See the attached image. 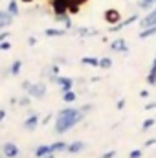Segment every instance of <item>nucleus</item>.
I'll return each instance as SVG.
<instances>
[{
	"label": "nucleus",
	"instance_id": "obj_1",
	"mask_svg": "<svg viewBox=\"0 0 156 158\" xmlns=\"http://www.w3.org/2000/svg\"><path fill=\"white\" fill-rule=\"evenodd\" d=\"M81 119H83L81 110H77V109H63V110H59L57 119H55V131L59 134H63V132L70 131L74 125H77Z\"/></svg>",
	"mask_w": 156,
	"mask_h": 158
},
{
	"label": "nucleus",
	"instance_id": "obj_2",
	"mask_svg": "<svg viewBox=\"0 0 156 158\" xmlns=\"http://www.w3.org/2000/svg\"><path fill=\"white\" fill-rule=\"evenodd\" d=\"M140 26L145 30V28H151V26H156V9L149 11L142 20H140Z\"/></svg>",
	"mask_w": 156,
	"mask_h": 158
},
{
	"label": "nucleus",
	"instance_id": "obj_3",
	"mask_svg": "<svg viewBox=\"0 0 156 158\" xmlns=\"http://www.w3.org/2000/svg\"><path fill=\"white\" fill-rule=\"evenodd\" d=\"M105 20L110 26H116L117 22H121V15H119V11H116V9H107L105 11Z\"/></svg>",
	"mask_w": 156,
	"mask_h": 158
},
{
	"label": "nucleus",
	"instance_id": "obj_4",
	"mask_svg": "<svg viewBox=\"0 0 156 158\" xmlns=\"http://www.w3.org/2000/svg\"><path fill=\"white\" fill-rule=\"evenodd\" d=\"M30 96L31 98H42L44 94H46V86L42 85V83H31V86H30Z\"/></svg>",
	"mask_w": 156,
	"mask_h": 158
},
{
	"label": "nucleus",
	"instance_id": "obj_5",
	"mask_svg": "<svg viewBox=\"0 0 156 158\" xmlns=\"http://www.w3.org/2000/svg\"><path fill=\"white\" fill-rule=\"evenodd\" d=\"M53 83H57V85L61 86V90H63V94L74 88V81H72L70 77H55V79H53Z\"/></svg>",
	"mask_w": 156,
	"mask_h": 158
},
{
	"label": "nucleus",
	"instance_id": "obj_6",
	"mask_svg": "<svg viewBox=\"0 0 156 158\" xmlns=\"http://www.w3.org/2000/svg\"><path fill=\"white\" fill-rule=\"evenodd\" d=\"M138 20V15H130L127 20H121V22H117L116 26H112V30L110 31H119V30H123V28H127V26H130L132 22H136Z\"/></svg>",
	"mask_w": 156,
	"mask_h": 158
},
{
	"label": "nucleus",
	"instance_id": "obj_7",
	"mask_svg": "<svg viewBox=\"0 0 156 158\" xmlns=\"http://www.w3.org/2000/svg\"><path fill=\"white\" fill-rule=\"evenodd\" d=\"M4 155L7 158H15L18 155V147H17L15 143H6V145H4Z\"/></svg>",
	"mask_w": 156,
	"mask_h": 158
},
{
	"label": "nucleus",
	"instance_id": "obj_8",
	"mask_svg": "<svg viewBox=\"0 0 156 158\" xmlns=\"http://www.w3.org/2000/svg\"><path fill=\"white\" fill-rule=\"evenodd\" d=\"M13 20V15H9L7 11H0V28H7Z\"/></svg>",
	"mask_w": 156,
	"mask_h": 158
},
{
	"label": "nucleus",
	"instance_id": "obj_9",
	"mask_svg": "<svg viewBox=\"0 0 156 158\" xmlns=\"http://www.w3.org/2000/svg\"><path fill=\"white\" fill-rule=\"evenodd\" d=\"M110 50H114V52H127L125 40H123V39H117V40H114V42L110 44Z\"/></svg>",
	"mask_w": 156,
	"mask_h": 158
},
{
	"label": "nucleus",
	"instance_id": "obj_10",
	"mask_svg": "<svg viewBox=\"0 0 156 158\" xmlns=\"http://www.w3.org/2000/svg\"><path fill=\"white\" fill-rule=\"evenodd\" d=\"M37 125H39V116H37V114L30 116V118L24 121V127H26V129H35Z\"/></svg>",
	"mask_w": 156,
	"mask_h": 158
},
{
	"label": "nucleus",
	"instance_id": "obj_11",
	"mask_svg": "<svg viewBox=\"0 0 156 158\" xmlns=\"http://www.w3.org/2000/svg\"><path fill=\"white\" fill-rule=\"evenodd\" d=\"M147 83H149V85H156V57H154V61H153V66H151V70H149Z\"/></svg>",
	"mask_w": 156,
	"mask_h": 158
},
{
	"label": "nucleus",
	"instance_id": "obj_12",
	"mask_svg": "<svg viewBox=\"0 0 156 158\" xmlns=\"http://www.w3.org/2000/svg\"><path fill=\"white\" fill-rule=\"evenodd\" d=\"M66 143L64 142H55V143H51L50 145V153H59V151H66Z\"/></svg>",
	"mask_w": 156,
	"mask_h": 158
},
{
	"label": "nucleus",
	"instance_id": "obj_13",
	"mask_svg": "<svg viewBox=\"0 0 156 158\" xmlns=\"http://www.w3.org/2000/svg\"><path fill=\"white\" fill-rule=\"evenodd\" d=\"M83 147H84L83 142H74V143H70V145L66 147V153H79Z\"/></svg>",
	"mask_w": 156,
	"mask_h": 158
},
{
	"label": "nucleus",
	"instance_id": "obj_14",
	"mask_svg": "<svg viewBox=\"0 0 156 158\" xmlns=\"http://www.w3.org/2000/svg\"><path fill=\"white\" fill-rule=\"evenodd\" d=\"M7 13H9V15H13V17H17V15H18L17 0H9V4H7Z\"/></svg>",
	"mask_w": 156,
	"mask_h": 158
},
{
	"label": "nucleus",
	"instance_id": "obj_15",
	"mask_svg": "<svg viewBox=\"0 0 156 158\" xmlns=\"http://www.w3.org/2000/svg\"><path fill=\"white\" fill-rule=\"evenodd\" d=\"M46 155H50V145H40V147L35 149V156L37 158H42Z\"/></svg>",
	"mask_w": 156,
	"mask_h": 158
},
{
	"label": "nucleus",
	"instance_id": "obj_16",
	"mask_svg": "<svg viewBox=\"0 0 156 158\" xmlns=\"http://www.w3.org/2000/svg\"><path fill=\"white\" fill-rule=\"evenodd\" d=\"M81 63L83 64H88V66H99V59L97 57H83Z\"/></svg>",
	"mask_w": 156,
	"mask_h": 158
},
{
	"label": "nucleus",
	"instance_id": "obj_17",
	"mask_svg": "<svg viewBox=\"0 0 156 158\" xmlns=\"http://www.w3.org/2000/svg\"><path fill=\"white\" fill-rule=\"evenodd\" d=\"M76 98H77V96H76V92H74V90H68V92H64V94H63V101H64V103H74V101H76Z\"/></svg>",
	"mask_w": 156,
	"mask_h": 158
},
{
	"label": "nucleus",
	"instance_id": "obj_18",
	"mask_svg": "<svg viewBox=\"0 0 156 158\" xmlns=\"http://www.w3.org/2000/svg\"><path fill=\"white\" fill-rule=\"evenodd\" d=\"M20 68H22V61L18 59V61H15V63L11 64V70H9V72H11V76H17V74L20 72Z\"/></svg>",
	"mask_w": 156,
	"mask_h": 158
},
{
	"label": "nucleus",
	"instance_id": "obj_19",
	"mask_svg": "<svg viewBox=\"0 0 156 158\" xmlns=\"http://www.w3.org/2000/svg\"><path fill=\"white\" fill-rule=\"evenodd\" d=\"M99 66L105 68V70L110 68V66H112V59H110V57H101V59H99Z\"/></svg>",
	"mask_w": 156,
	"mask_h": 158
},
{
	"label": "nucleus",
	"instance_id": "obj_20",
	"mask_svg": "<svg viewBox=\"0 0 156 158\" xmlns=\"http://www.w3.org/2000/svg\"><path fill=\"white\" fill-rule=\"evenodd\" d=\"M156 0H140L138 2V6H140V9H149L151 6H154Z\"/></svg>",
	"mask_w": 156,
	"mask_h": 158
},
{
	"label": "nucleus",
	"instance_id": "obj_21",
	"mask_svg": "<svg viewBox=\"0 0 156 158\" xmlns=\"http://www.w3.org/2000/svg\"><path fill=\"white\" fill-rule=\"evenodd\" d=\"M44 33H46L48 37H59V35H64L66 31H64V30H46Z\"/></svg>",
	"mask_w": 156,
	"mask_h": 158
},
{
	"label": "nucleus",
	"instance_id": "obj_22",
	"mask_svg": "<svg viewBox=\"0 0 156 158\" xmlns=\"http://www.w3.org/2000/svg\"><path fill=\"white\" fill-rule=\"evenodd\" d=\"M97 31L96 30H90V28H83V30H79V35H96Z\"/></svg>",
	"mask_w": 156,
	"mask_h": 158
},
{
	"label": "nucleus",
	"instance_id": "obj_23",
	"mask_svg": "<svg viewBox=\"0 0 156 158\" xmlns=\"http://www.w3.org/2000/svg\"><path fill=\"white\" fill-rule=\"evenodd\" d=\"M142 151L140 149H134V151H130V155H129V158H142Z\"/></svg>",
	"mask_w": 156,
	"mask_h": 158
},
{
	"label": "nucleus",
	"instance_id": "obj_24",
	"mask_svg": "<svg viewBox=\"0 0 156 158\" xmlns=\"http://www.w3.org/2000/svg\"><path fill=\"white\" fill-rule=\"evenodd\" d=\"M153 125H154V118L145 119V121H143V131H147V129H149V127H153Z\"/></svg>",
	"mask_w": 156,
	"mask_h": 158
},
{
	"label": "nucleus",
	"instance_id": "obj_25",
	"mask_svg": "<svg viewBox=\"0 0 156 158\" xmlns=\"http://www.w3.org/2000/svg\"><path fill=\"white\" fill-rule=\"evenodd\" d=\"M9 48H11V44H9L7 40H2V42H0V50H9Z\"/></svg>",
	"mask_w": 156,
	"mask_h": 158
},
{
	"label": "nucleus",
	"instance_id": "obj_26",
	"mask_svg": "<svg viewBox=\"0 0 156 158\" xmlns=\"http://www.w3.org/2000/svg\"><path fill=\"white\" fill-rule=\"evenodd\" d=\"M114 155H116V151H107V153H105V155H103L101 158H112Z\"/></svg>",
	"mask_w": 156,
	"mask_h": 158
},
{
	"label": "nucleus",
	"instance_id": "obj_27",
	"mask_svg": "<svg viewBox=\"0 0 156 158\" xmlns=\"http://www.w3.org/2000/svg\"><path fill=\"white\" fill-rule=\"evenodd\" d=\"M20 105H22V107H28V105H30V98H24V99H20Z\"/></svg>",
	"mask_w": 156,
	"mask_h": 158
},
{
	"label": "nucleus",
	"instance_id": "obj_28",
	"mask_svg": "<svg viewBox=\"0 0 156 158\" xmlns=\"http://www.w3.org/2000/svg\"><path fill=\"white\" fill-rule=\"evenodd\" d=\"M7 37H9V31H2V33H0V42L4 39H7Z\"/></svg>",
	"mask_w": 156,
	"mask_h": 158
},
{
	"label": "nucleus",
	"instance_id": "obj_29",
	"mask_svg": "<svg viewBox=\"0 0 156 158\" xmlns=\"http://www.w3.org/2000/svg\"><path fill=\"white\" fill-rule=\"evenodd\" d=\"M30 86H31L30 81H24V83H22V88H24V90H30Z\"/></svg>",
	"mask_w": 156,
	"mask_h": 158
},
{
	"label": "nucleus",
	"instance_id": "obj_30",
	"mask_svg": "<svg viewBox=\"0 0 156 158\" xmlns=\"http://www.w3.org/2000/svg\"><path fill=\"white\" fill-rule=\"evenodd\" d=\"M145 109H147V110H151V109H156V103H149Z\"/></svg>",
	"mask_w": 156,
	"mask_h": 158
},
{
	"label": "nucleus",
	"instance_id": "obj_31",
	"mask_svg": "<svg viewBox=\"0 0 156 158\" xmlns=\"http://www.w3.org/2000/svg\"><path fill=\"white\" fill-rule=\"evenodd\" d=\"M6 118V110H0V121Z\"/></svg>",
	"mask_w": 156,
	"mask_h": 158
},
{
	"label": "nucleus",
	"instance_id": "obj_32",
	"mask_svg": "<svg viewBox=\"0 0 156 158\" xmlns=\"http://www.w3.org/2000/svg\"><path fill=\"white\" fill-rule=\"evenodd\" d=\"M42 158H53V153H50V155H46V156H42Z\"/></svg>",
	"mask_w": 156,
	"mask_h": 158
},
{
	"label": "nucleus",
	"instance_id": "obj_33",
	"mask_svg": "<svg viewBox=\"0 0 156 158\" xmlns=\"http://www.w3.org/2000/svg\"><path fill=\"white\" fill-rule=\"evenodd\" d=\"M24 2H31V0H24Z\"/></svg>",
	"mask_w": 156,
	"mask_h": 158
}]
</instances>
